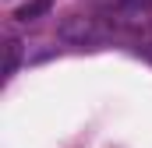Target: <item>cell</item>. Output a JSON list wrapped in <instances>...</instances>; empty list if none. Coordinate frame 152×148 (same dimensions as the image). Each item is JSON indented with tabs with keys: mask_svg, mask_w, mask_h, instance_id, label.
<instances>
[{
	"mask_svg": "<svg viewBox=\"0 0 152 148\" xmlns=\"http://www.w3.org/2000/svg\"><path fill=\"white\" fill-rule=\"evenodd\" d=\"M57 36L64 42H75V46H96L110 36V28L99 21V18H88V14H67L60 25H57Z\"/></svg>",
	"mask_w": 152,
	"mask_h": 148,
	"instance_id": "6da1fadb",
	"label": "cell"
},
{
	"mask_svg": "<svg viewBox=\"0 0 152 148\" xmlns=\"http://www.w3.org/2000/svg\"><path fill=\"white\" fill-rule=\"evenodd\" d=\"M18 64H21V39L7 36L4 39V78H11L18 71Z\"/></svg>",
	"mask_w": 152,
	"mask_h": 148,
	"instance_id": "7a4b0ae2",
	"label": "cell"
},
{
	"mask_svg": "<svg viewBox=\"0 0 152 148\" xmlns=\"http://www.w3.org/2000/svg\"><path fill=\"white\" fill-rule=\"evenodd\" d=\"M50 11H53V4H50V0H28V4H21V7H18V14H14V18H18V21H36V18L50 14Z\"/></svg>",
	"mask_w": 152,
	"mask_h": 148,
	"instance_id": "3957f363",
	"label": "cell"
}]
</instances>
